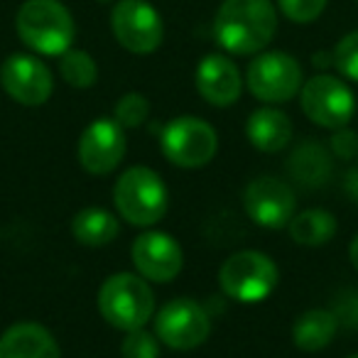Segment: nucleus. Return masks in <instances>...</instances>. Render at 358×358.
Masks as SVG:
<instances>
[{"instance_id": "1", "label": "nucleus", "mask_w": 358, "mask_h": 358, "mask_svg": "<svg viewBox=\"0 0 358 358\" xmlns=\"http://www.w3.org/2000/svg\"><path fill=\"white\" fill-rule=\"evenodd\" d=\"M278 32L273 0H224L214 20V37L226 52L238 57L258 55Z\"/></svg>"}, {"instance_id": "2", "label": "nucleus", "mask_w": 358, "mask_h": 358, "mask_svg": "<svg viewBox=\"0 0 358 358\" xmlns=\"http://www.w3.org/2000/svg\"><path fill=\"white\" fill-rule=\"evenodd\" d=\"M15 30L32 52L45 57H62L76 37L74 17L59 0H25L17 10Z\"/></svg>"}, {"instance_id": "3", "label": "nucleus", "mask_w": 358, "mask_h": 358, "mask_svg": "<svg viewBox=\"0 0 358 358\" xmlns=\"http://www.w3.org/2000/svg\"><path fill=\"white\" fill-rule=\"evenodd\" d=\"M99 312L113 329L135 331L152 319L155 294L140 275L115 273L101 285Z\"/></svg>"}, {"instance_id": "4", "label": "nucleus", "mask_w": 358, "mask_h": 358, "mask_svg": "<svg viewBox=\"0 0 358 358\" xmlns=\"http://www.w3.org/2000/svg\"><path fill=\"white\" fill-rule=\"evenodd\" d=\"M167 187L150 167H130L115 182L113 204L128 224L148 229L167 214Z\"/></svg>"}, {"instance_id": "5", "label": "nucleus", "mask_w": 358, "mask_h": 358, "mask_svg": "<svg viewBox=\"0 0 358 358\" xmlns=\"http://www.w3.org/2000/svg\"><path fill=\"white\" fill-rule=\"evenodd\" d=\"M280 282L278 265L258 250L234 253L219 270V285L231 299L243 304L263 302Z\"/></svg>"}, {"instance_id": "6", "label": "nucleus", "mask_w": 358, "mask_h": 358, "mask_svg": "<svg viewBox=\"0 0 358 358\" xmlns=\"http://www.w3.org/2000/svg\"><path fill=\"white\" fill-rule=\"evenodd\" d=\"M159 145H162L164 157L172 164L182 169H196L214 159L219 150V135L206 120L182 115L164 125Z\"/></svg>"}, {"instance_id": "7", "label": "nucleus", "mask_w": 358, "mask_h": 358, "mask_svg": "<svg viewBox=\"0 0 358 358\" xmlns=\"http://www.w3.org/2000/svg\"><path fill=\"white\" fill-rule=\"evenodd\" d=\"M245 84L263 103H285L302 91V66L287 52H263L248 64Z\"/></svg>"}, {"instance_id": "8", "label": "nucleus", "mask_w": 358, "mask_h": 358, "mask_svg": "<svg viewBox=\"0 0 358 358\" xmlns=\"http://www.w3.org/2000/svg\"><path fill=\"white\" fill-rule=\"evenodd\" d=\"M211 334V319L199 302L179 297L167 302L155 317V336L174 351H192Z\"/></svg>"}, {"instance_id": "9", "label": "nucleus", "mask_w": 358, "mask_h": 358, "mask_svg": "<svg viewBox=\"0 0 358 358\" xmlns=\"http://www.w3.org/2000/svg\"><path fill=\"white\" fill-rule=\"evenodd\" d=\"M302 110L312 123L329 130L346 128L356 110L353 91L341 79L329 74L312 76L302 84Z\"/></svg>"}, {"instance_id": "10", "label": "nucleus", "mask_w": 358, "mask_h": 358, "mask_svg": "<svg viewBox=\"0 0 358 358\" xmlns=\"http://www.w3.org/2000/svg\"><path fill=\"white\" fill-rule=\"evenodd\" d=\"M110 27L123 50L133 55H152L164 37L159 13L145 0H120L110 13Z\"/></svg>"}, {"instance_id": "11", "label": "nucleus", "mask_w": 358, "mask_h": 358, "mask_svg": "<svg viewBox=\"0 0 358 358\" xmlns=\"http://www.w3.org/2000/svg\"><path fill=\"white\" fill-rule=\"evenodd\" d=\"M243 209L263 229H285L292 221L297 199L289 185L278 177H255L243 192Z\"/></svg>"}, {"instance_id": "12", "label": "nucleus", "mask_w": 358, "mask_h": 358, "mask_svg": "<svg viewBox=\"0 0 358 358\" xmlns=\"http://www.w3.org/2000/svg\"><path fill=\"white\" fill-rule=\"evenodd\" d=\"M3 89L22 106H42L50 101L55 79L42 59L32 55H10L0 69Z\"/></svg>"}, {"instance_id": "13", "label": "nucleus", "mask_w": 358, "mask_h": 358, "mask_svg": "<svg viewBox=\"0 0 358 358\" xmlns=\"http://www.w3.org/2000/svg\"><path fill=\"white\" fill-rule=\"evenodd\" d=\"M79 162L91 174H108L125 157V128L113 118H99L79 138Z\"/></svg>"}, {"instance_id": "14", "label": "nucleus", "mask_w": 358, "mask_h": 358, "mask_svg": "<svg viewBox=\"0 0 358 358\" xmlns=\"http://www.w3.org/2000/svg\"><path fill=\"white\" fill-rule=\"evenodd\" d=\"M133 265L140 278L150 282H172L185 265V253L172 236L162 231H148L133 243Z\"/></svg>"}, {"instance_id": "15", "label": "nucleus", "mask_w": 358, "mask_h": 358, "mask_svg": "<svg viewBox=\"0 0 358 358\" xmlns=\"http://www.w3.org/2000/svg\"><path fill=\"white\" fill-rule=\"evenodd\" d=\"M196 91L211 106L219 108L234 106L243 91L238 66L224 55H206L196 66Z\"/></svg>"}, {"instance_id": "16", "label": "nucleus", "mask_w": 358, "mask_h": 358, "mask_svg": "<svg viewBox=\"0 0 358 358\" xmlns=\"http://www.w3.org/2000/svg\"><path fill=\"white\" fill-rule=\"evenodd\" d=\"M0 358H62V351L42 324L20 322L0 336Z\"/></svg>"}, {"instance_id": "17", "label": "nucleus", "mask_w": 358, "mask_h": 358, "mask_svg": "<svg viewBox=\"0 0 358 358\" xmlns=\"http://www.w3.org/2000/svg\"><path fill=\"white\" fill-rule=\"evenodd\" d=\"M245 135H248L250 145L260 152H280L292 140V120L287 118L285 110L263 106L250 113L248 123H245Z\"/></svg>"}, {"instance_id": "18", "label": "nucleus", "mask_w": 358, "mask_h": 358, "mask_svg": "<svg viewBox=\"0 0 358 358\" xmlns=\"http://www.w3.org/2000/svg\"><path fill=\"white\" fill-rule=\"evenodd\" d=\"M338 329V319L329 309H309L302 317L294 319L292 341L302 351H322L331 343L334 334Z\"/></svg>"}, {"instance_id": "19", "label": "nucleus", "mask_w": 358, "mask_h": 358, "mask_svg": "<svg viewBox=\"0 0 358 358\" xmlns=\"http://www.w3.org/2000/svg\"><path fill=\"white\" fill-rule=\"evenodd\" d=\"M71 234L79 241L81 245H89V248H101V245H108L115 241V236L120 234V224L110 211L106 209H84L74 216L71 221Z\"/></svg>"}, {"instance_id": "20", "label": "nucleus", "mask_w": 358, "mask_h": 358, "mask_svg": "<svg viewBox=\"0 0 358 358\" xmlns=\"http://www.w3.org/2000/svg\"><path fill=\"white\" fill-rule=\"evenodd\" d=\"M287 229L294 243L317 248V245H324L334 238V234H336V216L324 209H307L302 214H294L292 221L287 224Z\"/></svg>"}, {"instance_id": "21", "label": "nucleus", "mask_w": 358, "mask_h": 358, "mask_svg": "<svg viewBox=\"0 0 358 358\" xmlns=\"http://www.w3.org/2000/svg\"><path fill=\"white\" fill-rule=\"evenodd\" d=\"M59 74L74 89H91L99 79V66L89 52L66 50L59 59Z\"/></svg>"}, {"instance_id": "22", "label": "nucleus", "mask_w": 358, "mask_h": 358, "mask_svg": "<svg viewBox=\"0 0 358 358\" xmlns=\"http://www.w3.org/2000/svg\"><path fill=\"white\" fill-rule=\"evenodd\" d=\"M289 164H292L294 177H299L307 185H322L329 172V157L319 148V143H307L302 150H297L292 155V159H289Z\"/></svg>"}, {"instance_id": "23", "label": "nucleus", "mask_w": 358, "mask_h": 358, "mask_svg": "<svg viewBox=\"0 0 358 358\" xmlns=\"http://www.w3.org/2000/svg\"><path fill=\"white\" fill-rule=\"evenodd\" d=\"M150 115V101L143 94H125L118 99L113 108V120H118L123 128H140Z\"/></svg>"}, {"instance_id": "24", "label": "nucleus", "mask_w": 358, "mask_h": 358, "mask_svg": "<svg viewBox=\"0 0 358 358\" xmlns=\"http://www.w3.org/2000/svg\"><path fill=\"white\" fill-rule=\"evenodd\" d=\"M120 356L123 358H159V341L155 334L135 329V331H125V338L120 343Z\"/></svg>"}, {"instance_id": "25", "label": "nucleus", "mask_w": 358, "mask_h": 358, "mask_svg": "<svg viewBox=\"0 0 358 358\" xmlns=\"http://www.w3.org/2000/svg\"><path fill=\"white\" fill-rule=\"evenodd\" d=\"M331 57H334V66L338 69V74L351 81H358V30L341 37V42L336 45Z\"/></svg>"}, {"instance_id": "26", "label": "nucleus", "mask_w": 358, "mask_h": 358, "mask_svg": "<svg viewBox=\"0 0 358 358\" xmlns=\"http://www.w3.org/2000/svg\"><path fill=\"white\" fill-rule=\"evenodd\" d=\"M278 8L287 20L307 25L314 22L327 8V0H278Z\"/></svg>"}, {"instance_id": "27", "label": "nucleus", "mask_w": 358, "mask_h": 358, "mask_svg": "<svg viewBox=\"0 0 358 358\" xmlns=\"http://www.w3.org/2000/svg\"><path fill=\"white\" fill-rule=\"evenodd\" d=\"M331 145H334V150H336L338 157H343V159L353 157V155L358 152V138H356V133L348 128H338L331 140Z\"/></svg>"}, {"instance_id": "28", "label": "nucleus", "mask_w": 358, "mask_h": 358, "mask_svg": "<svg viewBox=\"0 0 358 358\" xmlns=\"http://www.w3.org/2000/svg\"><path fill=\"white\" fill-rule=\"evenodd\" d=\"M348 258H351V265L358 270V236L351 241V245H348Z\"/></svg>"}, {"instance_id": "29", "label": "nucleus", "mask_w": 358, "mask_h": 358, "mask_svg": "<svg viewBox=\"0 0 358 358\" xmlns=\"http://www.w3.org/2000/svg\"><path fill=\"white\" fill-rule=\"evenodd\" d=\"M348 358H358V353H356V356H348Z\"/></svg>"}]
</instances>
